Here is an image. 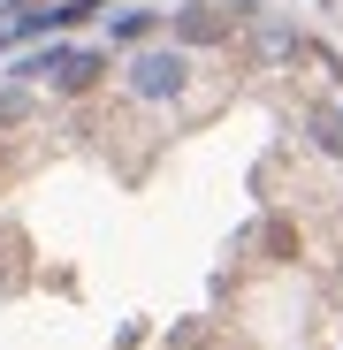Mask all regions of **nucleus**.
I'll return each mask as SVG.
<instances>
[{
    "mask_svg": "<svg viewBox=\"0 0 343 350\" xmlns=\"http://www.w3.org/2000/svg\"><path fill=\"white\" fill-rule=\"evenodd\" d=\"M107 77V46H69V38H38V53L16 62V84H46L62 99H84Z\"/></svg>",
    "mask_w": 343,
    "mask_h": 350,
    "instance_id": "nucleus-1",
    "label": "nucleus"
},
{
    "mask_svg": "<svg viewBox=\"0 0 343 350\" xmlns=\"http://www.w3.org/2000/svg\"><path fill=\"white\" fill-rule=\"evenodd\" d=\"M123 92H130L138 107H168V99H183V92H191V53L168 46V38L130 46V53H123Z\"/></svg>",
    "mask_w": 343,
    "mask_h": 350,
    "instance_id": "nucleus-2",
    "label": "nucleus"
},
{
    "mask_svg": "<svg viewBox=\"0 0 343 350\" xmlns=\"http://www.w3.org/2000/svg\"><path fill=\"white\" fill-rule=\"evenodd\" d=\"M244 16H259V0H183V8H168V46H229L244 31Z\"/></svg>",
    "mask_w": 343,
    "mask_h": 350,
    "instance_id": "nucleus-3",
    "label": "nucleus"
},
{
    "mask_svg": "<svg viewBox=\"0 0 343 350\" xmlns=\"http://www.w3.org/2000/svg\"><path fill=\"white\" fill-rule=\"evenodd\" d=\"M107 0H38V8H16L8 16V38L0 46H38V38H69L77 23H92Z\"/></svg>",
    "mask_w": 343,
    "mask_h": 350,
    "instance_id": "nucleus-4",
    "label": "nucleus"
},
{
    "mask_svg": "<svg viewBox=\"0 0 343 350\" xmlns=\"http://www.w3.org/2000/svg\"><path fill=\"white\" fill-rule=\"evenodd\" d=\"M244 46H252L259 69H282V62H305L313 38H305L290 16H267V8H259V16H244Z\"/></svg>",
    "mask_w": 343,
    "mask_h": 350,
    "instance_id": "nucleus-5",
    "label": "nucleus"
},
{
    "mask_svg": "<svg viewBox=\"0 0 343 350\" xmlns=\"http://www.w3.org/2000/svg\"><path fill=\"white\" fill-rule=\"evenodd\" d=\"M305 137H313V152L343 160V92H328V99L305 107Z\"/></svg>",
    "mask_w": 343,
    "mask_h": 350,
    "instance_id": "nucleus-6",
    "label": "nucleus"
},
{
    "mask_svg": "<svg viewBox=\"0 0 343 350\" xmlns=\"http://www.w3.org/2000/svg\"><path fill=\"white\" fill-rule=\"evenodd\" d=\"M160 31H168V8H123V16L107 23V46H123V53H130V46H153Z\"/></svg>",
    "mask_w": 343,
    "mask_h": 350,
    "instance_id": "nucleus-7",
    "label": "nucleus"
},
{
    "mask_svg": "<svg viewBox=\"0 0 343 350\" xmlns=\"http://www.w3.org/2000/svg\"><path fill=\"white\" fill-rule=\"evenodd\" d=\"M31 122V84H0V130H23Z\"/></svg>",
    "mask_w": 343,
    "mask_h": 350,
    "instance_id": "nucleus-8",
    "label": "nucleus"
},
{
    "mask_svg": "<svg viewBox=\"0 0 343 350\" xmlns=\"http://www.w3.org/2000/svg\"><path fill=\"white\" fill-rule=\"evenodd\" d=\"M0 8H8V16H16V8H38V0H0Z\"/></svg>",
    "mask_w": 343,
    "mask_h": 350,
    "instance_id": "nucleus-9",
    "label": "nucleus"
},
{
    "mask_svg": "<svg viewBox=\"0 0 343 350\" xmlns=\"http://www.w3.org/2000/svg\"><path fill=\"white\" fill-rule=\"evenodd\" d=\"M313 8H335V0H313Z\"/></svg>",
    "mask_w": 343,
    "mask_h": 350,
    "instance_id": "nucleus-10",
    "label": "nucleus"
}]
</instances>
